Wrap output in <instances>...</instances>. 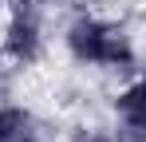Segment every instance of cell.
Listing matches in <instances>:
<instances>
[{
	"label": "cell",
	"mask_w": 146,
	"mask_h": 142,
	"mask_svg": "<svg viewBox=\"0 0 146 142\" xmlns=\"http://www.w3.org/2000/svg\"><path fill=\"white\" fill-rule=\"evenodd\" d=\"M59 47L67 55V63L91 71V75H107V79H126L142 67V44L130 32V24L99 12V8H75L67 20L59 24Z\"/></svg>",
	"instance_id": "obj_1"
},
{
	"label": "cell",
	"mask_w": 146,
	"mask_h": 142,
	"mask_svg": "<svg viewBox=\"0 0 146 142\" xmlns=\"http://www.w3.org/2000/svg\"><path fill=\"white\" fill-rule=\"evenodd\" d=\"M111 126L122 142H146V63L119 79L111 95Z\"/></svg>",
	"instance_id": "obj_2"
},
{
	"label": "cell",
	"mask_w": 146,
	"mask_h": 142,
	"mask_svg": "<svg viewBox=\"0 0 146 142\" xmlns=\"http://www.w3.org/2000/svg\"><path fill=\"white\" fill-rule=\"evenodd\" d=\"M71 142H122V138L115 134V126L107 122V126H79L71 134Z\"/></svg>",
	"instance_id": "obj_3"
},
{
	"label": "cell",
	"mask_w": 146,
	"mask_h": 142,
	"mask_svg": "<svg viewBox=\"0 0 146 142\" xmlns=\"http://www.w3.org/2000/svg\"><path fill=\"white\" fill-rule=\"evenodd\" d=\"M12 79V67H8V59H4V51H0V87Z\"/></svg>",
	"instance_id": "obj_4"
}]
</instances>
